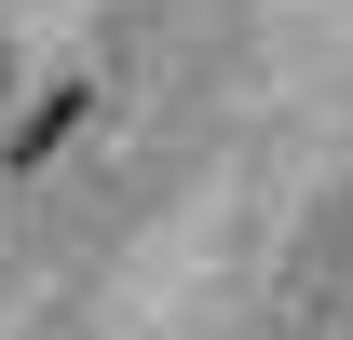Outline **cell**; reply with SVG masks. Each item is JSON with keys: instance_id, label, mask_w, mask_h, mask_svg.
<instances>
[{"instance_id": "obj_1", "label": "cell", "mask_w": 353, "mask_h": 340, "mask_svg": "<svg viewBox=\"0 0 353 340\" xmlns=\"http://www.w3.org/2000/svg\"><path fill=\"white\" fill-rule=\"evenodd\" d=\"M82 109H95V95H82V82H54V95H41V109H28V123H14V164H41V150H54V136H68V123H82Z\"/></svg>"}]
</instances>
